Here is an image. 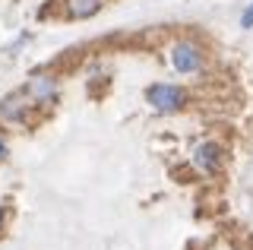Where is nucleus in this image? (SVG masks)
<instances>
[{"label":"nucleus","instance_id":"nucleus-4","mask_svg":"<svg viewBox=\"0 0 253 250\" xmlns=\"http://www.w3.org/2000/svg\"><path fill=\"white\" fill-rule=\"evenodd\" d=\"M32 105H35V101L29 98V92L16 89V92H10V95L0 101V117H3V121H22Z\"/></svg>","mask_w":253,"mask_h":250},{"label":"nucleus","instance_id":"nucleus-2","mask_svg":"<svg viewBox=\"0 0 253 250\" xmlns=\"http://www.w3.org/2000/svg\"><path fill=\"white\" fill-rule=\"evenodd\" d=\"M190 165L196 168V174L209 177L215 174L221 168V146L212 143V139H203V143H196L193 149H190Z\"/></svg>","mask_w":253,"mask_h":250},{"label":"nucleus","instance_id":"nucleus-9","mask_svg":"<svg viewBox=\"0 0 253 250\" xmlns=\"http://www.w3.org/2000/svg\"><path fill=\"white\" fill-rule=\"evenodd\" d=\"M0 222H3V206H0Z\"/></svg>","mask_w":253,"mask_h":250},{"label":"nucleus","instance_id":"nucleus-1","mask_svg":"<svg viewBox=\"0 0 253 250\" xmlns=\"http://www.w3.org/2000/svg\"><path fill=\"white\" fill-rule=\"evenodd\" d=\"M146 101L158 114H171V111H180L187 105V92L180 85H171V83H155L146 89Z\"/></svg>","mask_w":253,"mask_h":250},{"label":"nucleus","instance_id":"nucleus-5","mask_svg":"<svg viewBox=\"0 0 253 250\" xmlns=\"http://www.w3.org/2000/svg\"><path fill=\"white\" fill-rule=\"evenodd\" d=\"M29 98L35 101V105H47L54 95H57V80L54 76H44V73H38V76H32V83H29Z\"/></svg>","mask_w":253,"mask_h":250},{"label":"nucleus","instance_id":"nucleus-8","mask_svg":"<svg viewBox=\"0 0 253 250\" xmlns=\"http://www.w3.org/2000/svg\"><path fill=\"white\" fill-rule=\"evenodd\" d=\"M3 155H6V146H3V139H0V159H3Z\"/></svg>","mask_w":253,"mask_h":250},{"label":"nucleus","instance_id":"nucleus-3","mask_svg":"<svg viewBox=\"0 0 253 250\" xmlns=\"http://www.w3.org/2000/svg\"><path fill=\"white\" fill-rule=\"evenodd\" d=\"M171 67L177 73H196L203 67V51L193 42H177L171 48Z\"/></svg>","mask_w":253,"mask_h":250},{"label":"nucleus","instance_id":"nucleus-7","mask_svg":"<svg viewBox=\"0 0 253 250\" xmlns=\"http://www.w3.org/2000/svg\"><path fill=\"white\" fill-rule=\"evenodd\" d=\"M241 26H244V29H253V3L247 6V10H244V16H241Z\"/></svg>","mask_w":253,"mask_h":250},{"label":"nucleus","instance_id":"nucleus-6","mask_svg":"<svg viewBox=\"0 0 253 250\" xmlns=\"http://www.w3.org/2000/svg\"><path fill=\"white\" fill-rule=\"evenodd\" d=\"M101 10V0H67V13L73 19H89Z\"/></svg>","mask_w":253,"mask_h":250}]
</instances>
